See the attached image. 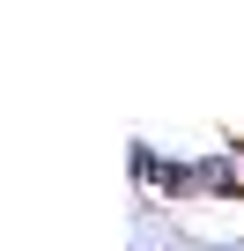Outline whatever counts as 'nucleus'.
<instances>
[{
    "label": "nucleus",
    "mask_w": 244,
    "mask_h": 251,
    "mask_svg": "<svg viewBox=\"0 0 244 251\" xmlns=\"http://www.w3.org/2000/svg\"><path fill=\"white\" fill-rule=\"evenodd\" d=\"M163 170H170V155H163L148 133H134V141H126V177H134V192H163Z\"/></svg>",
    "instance_id": "f257e3e1"
},
{
    "label": "nucleus",
    "mask_w": 244,
    "mask_h": 251,
    "mask_svg": "<svg viewBox=\"0 0 244 251\" xmlns=\"http://www.w3.org/2000/svg\"><path fill=\"white\" fill-rule=\"evenodd\" d=\"M156 200H207V155H170V170H163V192Z\"/></svg>",
    "instance_id": "f03ea898"
},
{
    "label": "nucleus",
    "mask_w": 244,
    "mask_h": 251,
    "mask_svg": "<svg viewBox=\"0 0 244 251\" xmlns=\"http://www.w3.org/2000/svg\"><path fill=\"white\" fill-rule=\"evenodd\" d=\"M134 251H156V244H134Z\"/></svg>",
    "instance_id": "7ed1b4c3"
}]
</instances>
